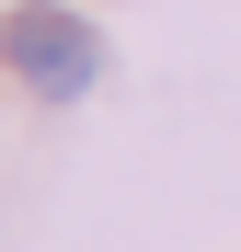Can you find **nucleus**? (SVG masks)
<instances>
[{"label": "nucleus", "mask_w": 241, "mask_h": 252, "mask_svg": "<svg viewBox=\"0 0 241 252\" xmlns=\"http://www.w3.org/2000/svg\"><path fill=\"white\" fill-rule=\"evenodd\" d=\"M0 69L34 80V92H80V80L103 69V46H92L80 12H58V0H12V12H0Z\"/></svg>", "instance_id": "f257e3e1"}]
</instances>
